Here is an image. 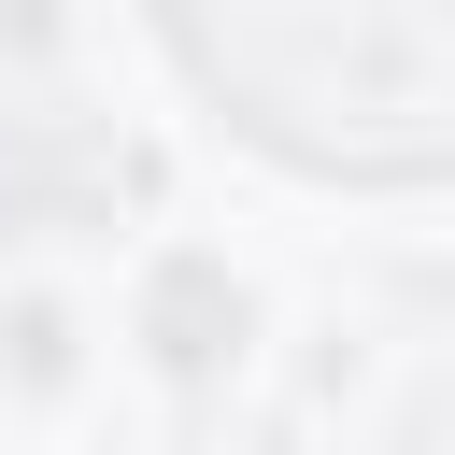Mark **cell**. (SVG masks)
Listing matches in <instances>:
<instances>
[{
    "mask_svg": "<svg viewBox=\"0 0 455 455\" xmlns=\"http://www.w3.org/2000/svg\"><path fill=\"white\" fill-rule=\"evenodd\" d=\"M185 71L299 171H455V0H156Z\"/></svg>",
    "mask_w": 455,
    "mask_h": 455,
    "instance_id": "obj_1",
    "label": "cell"
}]
</instances>
